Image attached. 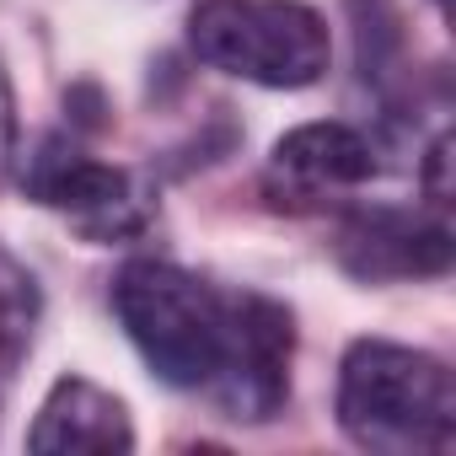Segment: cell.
Segmentation results:
<instances>
[{
    "label": "cell",
    "mask_w": 456,
    "mask_h": 456,
    "mask_svg": "<svg viewBox=\"0 0 456 456\" xmlns=\"http://www.w3.org/2000/svg\"><path fill=\"white\" fill-rule=\"evenodd\" d=\"M113 312L145 365L177 387L204 392L225 419H274L290 397V312L253 290H215L209 280L134 258L113 280Z\"/></svg>",
    "instance_id": "cell-1"
},
{
    "label": "cell",
    "mask_w": 456,
    "mask_h": 456,
    "mask_svg": "<svg viewBox=\"0 0 456 456\" xmlns=\"http://www.w3.org/2000/svg\"><path fill=\"white\" fill-rule=\"evenodd\" d=\"M338 264L354 280H424L451 269V225L424 220L413 209H354L333 242Z\"/></svg>",
    "instance_id": "cell-5"
},
{
    "label": "cell",
    "mask_w": 456,
    "mask_h": 456,
    "mask_svg": "<svg viewBox=\"0 0 456 456\" xmlns=\"http://www.w3.org/2000/svg\"><path fill=\"white\" fill-rule=\"evenodd\" d=\"M12 156V92H6V76H0V167Z\"/></svg>",
    "instance_id": "cell-9"
},
{
    "label": "cell",
    "mask_w": 456,
    "mask_h": 456,
    "mask_svg": "<svg viewBox=\"0 0 456 456\" xmlns=\"http://www.w3.org/2000/svg\"><path fill=\"white\" fill-rule=\"evenodd\" d=\"M28 445L33 451H129L134 429L113 392L92 387L86 376H65V381H54L49 403L38 408Z\"/></svg>",
    "instance_id": "cell-7"
},
{
    "label": "cell",
    "mask_w": 456,
    "mask_h": 456,
    "mask_svg": "<svg viewBox=\"0 0 456 456\" xmlns=\"http://www.w3.org/2000/svg\"><path fill=\"white\" fill-rule=\"evenodd\" d=\"M370 177H376V145L349 124H301L274 145L269 161V188L280 193V204L328 199Z\"/></svg>",
    "instance_id": "cell-6"
},
{
    "label": "cell",
    "mask_w": 456,
    "mask_h": 456,
    "mask_svg": "<svg viewBox=\"0 0 456 456\" xmlns=\"http://www.w3.org/2000/svg\"><path fill=\"white\" fill-rule=\"evenodd\" d=\"M435 6H440V12H445V0H435Z\"/></svg>",
    "instance_id": "cell-10"
},
{
    "label": "cell",
    "mask_w": 456,
    "mask_h": 456,
    "mask_svg": "<svg viewBox=\"0 0 456 456\" xmlns=\"http://www.w3.org/2000/svg\"><path fill=\"white\" fill-rule=\"evenodd\" d=\"M338 424L354 445L413 456L456 445V387L451 370L408 344L360 338L338 370Z\"/></svg>",
    "instance_id": "cell-2"
},
{
    "label": "cell",
    "mask_w": 456,
    "mask_h": 456,
    "mask_svg": "<svg viewBox=\"0 0 456 456\" xmlns=\"http://www.w3.org/2000/svg\"><path fill=\"white\" fill-rule=\"evenodd\" d=\"M22 188L28 199L70 215L86 237L97 242H113V237H134L145 225V193L134 188V177L124 167H108V161H92L76 140L65 134H49L38 140V151L28 156L22 167Z\"/></svg>",
    "instance_id": "cell-4"
},
{
    "label": "cell",
    "mask_w": 456,
    "mask_h": 456,
    "mask_svg": "<svg viewBox=\"0 0 456 456\" xmlns=\"http://www.w3.org/2000/svg\"><path fill=\"white\" fill-rule=\"evenodd\" d=\"M188 44L209 70L274 92L322 81L333 60L328 22L301 0H199L188 17Z\"/></svg>",
    "instance_id": "cell-3"
},
{
    "label": "cell",
    "mask_w": 456,
    "mask_h": 456,
    "mask_svg": "<svg viewBox=\"0 0 456 456\" xmlns=\"http://www.w3.org/2000/svg\"><path fill=\"white\" fill-rule=\"evenodd\" d=\"M33 328H38V285L12 253H0V397H6V387L33 344Z\"/></svg>",
    "instance_id": "cell-8"
}]
</instances>
